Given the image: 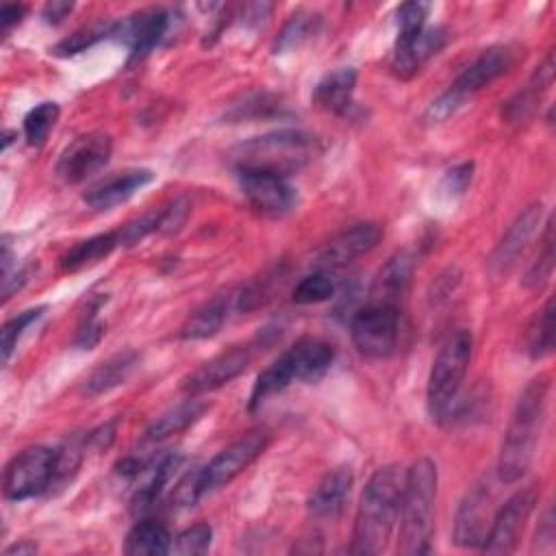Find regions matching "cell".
Returning <instances> with one entry per match:
<instances>
[{"label":"cell","instance_id":"7bdbcfd3","mask_svg":"<svg viewBox=\"0 0 556 556\" xmlns=\"http://www.w3.org/2000/svg\"><path fill=\"white\" fill-rule=\"evenodd\" d=\"M471 176H473V163L465 161L452 169L445 172L443 180H441V189L450 195V198H458L467 191V187L471 185Z\"/></svg>","mask_w":556,"mask_h":556},{"label":"cell","instance_id":"ffe728a7","mask_svg":"<svg viewBox=\"0 0 556 556\" xmlns=\"http://www.w3.org/2000/svg\"><path fill=\"white\" fill-rule=\"evenodd\" d=\"M445 39H447L445 28L426 26L413 41L404 46H395L391 70L400 78H410L424 67V63H428L445 46Z\"/></svg>","mask_w":556,"mask_h":556},{"label":"cell","instance_id":"b9f144b4","mask_svg":"<svg viewBox=\"0 0 556 556\" xmlns=\"http://www.w3.org/2000/svg\"><path fill=\"white\" fill-rule=\"evenodd\" d=\"M104 300H106V298H104ZM104 300L100 298L91 308H87V315H85V319H83L80 326H78V332H76L74 343L80 345L83 350H91L93 345H98L100 339H102V334H104V324L96 319V313H98V308H100V304H102Z\"/></svg>","mask_w":556,"mask_h":556},{"label":"cell","instance_id":"74e56055","mask_svg":"<svg viewBox=\"0 0 556 556\" xmlns=\"http://www.w3.org/2000/svg\"><path fill=\"white\" fill-rule=\"evenodd\" d=\"M106 35H111V26H89V28H80L76 33H72L70 37L61 39L54 48H52V54L56 56H72V54H78L87 48H91L93 43H98L100 39H104Z\"/></svg>","mask_w":556,"mask_h":556},{"label":"cell","instance_id":"cb8c5ba5","mask_svg":"<svg viewBox=\"0 0 556 556\" xmlns=\"http://www.w3.org/2000/svg\"><path fill=\"white\" fill-rule=\"evenodd\" d=\"M139 365V352L135 350H124L113 354L111 358H106L104 363H100L83 382V395L87 397H96L102 393H109L111 389L124 384L130 374L135 371V367Z\"/></svg>","mask_w":556,"mask_h":556},{"label":"cell","instance_id":"f6af8a7d","mask_svg":"<svg viewBox=\"0 0 556 556\" xmlns=\"http://www.w3.org/2000/svg\"><path fill=\"white\" fill-rule=\"evenodd\" d=\"M74 4L72 2H65V0H52L43 7V17L48 24H59L63 22L70 13H72Z\"/></svg>","mask_w":556,"mask_h":556},{"label":"cell","instance_id":"277c9868","mask_svg":"<svg viewBox=\"0 0 556 556\" xmlns=\"http://www.w3.org/2000/svg\"><path fill=\"white\" fill-rule=\"evenodd\" d=\"M473 354V337L469 330H456L441 345L430 376H428V413L434 421H447L454 415L458 391L469 369V361Z\"/></svg>","mask_w":556,"mask_h":556},{"label":"cell","instance_id":"4fadbf2b","mask_svg":"<svg viewBox=\"0 0 556 556\" xmlns=\"http://www.w3.org/2000/svg\"><path fill=\"white\" fill-rule=\"evenodd\" d=\"M491 489L486 480L476 482L463 497L456 521H454V543L460 547H482L486 532L491 528Z\"/></svg>","mask_w":556,"mask_h":556},{"label":"cell","instance_id":"bcb514c9","mask_svg":"<svg viewBox=\"0 0 556 556\" xmlns=\"http://www.w3.org/2000/svg\"><path fill=\"white\" fill-rule=\"evenodd\" d=\"M554 534H556V532H554V515H552V508H547L545 515H543V519H541V523H539V530H536V545H539L541 549L552 547Z\"/></svg>","mask_w":556,"mask_h":556},{"label":"cell","instance_id":"1f68e13d","mask_svg":"<svg viewBox=\"0 0 556 556\" xmlns=\"http://www.w3.org/2000/svg\"><path fill=\"white\" fill-rule=\"evenodd\" d=\"M291 382H293L291 371H289L287 363L282 361V356H278L269 367H265L258 374V378H256V382H254V387L250 391V402H248L250 410H256L267 397L285 391Z\"/></svg>","mask_w":556,"mask_h":556},{"label":"cell","instance_id":"8992f818","mask_svg":"<svg viewBox=\"0 0 556 556\" xmlns=\"http://www.w3.org/2000/svg\"><path fill=\"white\" fill-rule=\"evenodd\" d=\"M56 450L33 445L22 450L4 469L2 493L9 502H24L41 495L54 484Z\"/></svg>","mask_w":556,"mask_h":556},{"label":"cell","instance_id":"8fae6325","mask_svg":"<svg viewBox=\"0 0 556 556\" xmlns=\"http://www.w3.org/2000/svg\"><path fill=\"white\" fill-rule=\"evenodd\" d=\"M521 48L515 43H502L484 50L469 67L463 70V74L447 87V91L465 104L471 96L495 83L500 76H504L521 56Z\"/></svg>","mask_w":556,"mask_h":556},{"label":"cell","instance_id":"d590c367","mask_svg":"<svg viewBox=\"0 0 556 556\" xmlns=\"http://www.w3.org/2000/svg\"><path fill=\"white\" fill-rule=\"evenodd\" d=\"M430 4L426 2H406L397 9V41L395 46H404L413 41L424 28L428 20Z\"/></svg>","mask_w":556,"mask_h":556},{"label":"cell","instance_id":"7dc6e473","mask_svg":"<svg viewBox=\"0 0 556 556\" xmlns=\"http://www.w3.org/2000/svg\"><path fill=\"white\" fill-rule=\"evenodd\" d=\"M35 552H37V543H33V541H28V539L4 547V554H7V556H24V554H35Z\"/></svg>","mask_w":556,"mask_h":556},{"label":"cell","instance_id":"2e32d148","mask_svg":"<svg viewBox=\"0 0 556 556\" xmlns=\"http://www.w3.org/2000/svg\"><path fill=\"white\" fill-rule=\"evenodd\" d=\"M169 17L163 9L139 11L117 24H111V37H117L128 43L130 61L143 59L167 33Z\"/></svg>","mask_w":556,"mask_h":556},{"label":"cell","instance_id":"83f0119b","mask_svg":"<svg viewBox=\"0 0 556 556\" xmlns=\"http://www.w3.org/2000/svg\"><path fill=\"white\" fill-rule=\"evenodd\" d=\"M208 404L202 402L198 395L180 402L178 406L165 410L161 417H156L150 428L146 430V439L148 441H163L167 437H174L182 430H187L189 426H193L204 413H206Z\"/></svg>","mask_w":556,"mask_h":556},{"label":"cell","instance_id":"7a4b0ae2","mask_svg":"<svg viewBox=\"0 0 556 556\" xmlns=\"http://www.w3.org/2000/svg\"><path fill=\"white\" fill-rule=\"evenodd\" d=\"M547 393H549L547 374H539L521 391L500 447V458H497L500 482L515 484L530 469L536 441L541 434V426L545 419Z\"/></svg>","mask_w":556,"mask_h":556},{"label":"cell","instance_id":"f546056e","mask_svg":"<svg viewBox=\"0 0 556 556\" xmlns=\"http://www.w3.org/2000/svg\"><path fill=\"white\" fill-rule=\"evenodd\" d=\"M180 467V456L178 454H167L163 456L156 467L152 469L148 482L143 486H139V491L132 497V508L135 510H148L165 491V486L169 484V480L174 478L176 469Z\"/></svg>","mask_w":556,"mask_h":556},{"label":"cell","instance_id":"3957f363","mask_svg":"<svg viewBox=\"0 0 556 556\" xmlns=\"http://www.w3.org/2000/svg\"><path fill=\"white\" fill-rule=\"evenodd\" d=\"M437 465L428 456L417 458L404 476L400 500V536L397 552L404 556H419L430 552L434 532V504H437Z\"/></svg>","mask_w":556,"mask_h":556},{"label":"cell","instance_id":"836d02e7","mask_svg":"<svg viewBox=\"0 0 556 556\" xmlns=\"http://www.w3.org/2000/svg\"><path fill=\"white\" fill-rule=\"evenodd\" d=\"M337 293V278L330 269H317L302 278L293 289L295 304H319Z\"/></svg>","mask_w":556,"mask_h":556},{"label":"cell","instance_id":"5bb4252c","mask_svg":"<svg viewBox=\"0 0 556 556\" xmlns=\"http://www.w3.org/2000/svg\"><path fill=\"white\" fill-rule=\"evenodd\" d=\"M541 217H543V204L532 202L513 219V224L508 226V230L504 232L502 241L495 245L489 258L491 274L504 276L519 263V258L523 256L526 248L530 245L532 237L541 226Z\"/></svg>","mask_w":556,"mask_h":556},{"label":"cell","instance_id":"7c38bea8","mask_svg":"<svg viewBox=\"0 0 556 556\" xmlns=\"http://www.w3.org/2000/svg\"><path fill=\"white\" fill-rule=\"evenodd\" d=\"M113 141L106 132H87L76 137L56 161V174L67 185H78L98 174L111 159Z\"/></svg>","mask_w":556,"mask_h":556},{"label":"cell","instance_id":"603a6c76","mask_svg":"<svg viewBox=\"0 0 556 556\" xmlns=\"http://www.w3.org/2000/svg\"><path fill=\"white\" fill-rule=\"evenodd\" d=\"M413 269H415V256L408 252H400L393 258H389L374 280L371 302L391 304L400 308V300L404 298L410 285Z\"/></svg>","mask_w":556,"mask_h":556},{"label":"cell","instance_id":"f35d334b","mask_svg":"<svg viewBox=\"0 0 556 556\" xmlns=\"http://www.w3.org/2000/svg\"><path fill=\"white\" fill-rule=\"evenodd\" d=\"M43 311H46V306H37V308L22 311V313H17L15 317H11V319L2 326V361H4V363L11 358V354H13L15 345H17V341H20V337L24 334V330H26L30 324H35V321L41 317Z\"/></svg>","mask_w":556,"mask_h":556},{"label":"cell","instance_id":"30bf717a","mask_svg":"<svg viewBox=\"0 0 556 556\" xmlns=\"http://www.w3.org/2000/svg\"><path fill=\"white\" fill-rule=\"evenodd\" d=\"M269 434L265 430H250L228 447H224L206 467L200 469V486L202 493L215 491L232 482L239 473H243L267 447Z\"/></svg>","mask_w":556,"mask_h":556},{"label":"cell","instance_id":"8d00e7d4","mask_svg":"<svg viewBox=\"0 0 556 556\" xmlns=\"http://www.w3.org/2000/svg\"><path fill=\"white\" fill-rule=\"evenodd\" d=\"M211 539H213V530L208 523H193L172 539L169 554H178V556L204 554L211 545Z\"/></svg>","mask_w":556,"mask_h":556},{"label":"cell","instance_id":"ab89813d","mask_svg":"<svg viewBox=\"0 0 556 556\" xmlns=\"http://www.w3.org/2000/svg\"><path fill=\"white\" fill-rule=\"evenodd\" d=\"M315 15H304V13H298V15H291V20L285 24L282 33L278 35V41H276V52H285V50H291L295 46H300L313 30H315V20H311Z\"/></svg>","mask_w":556,"mask_h":556},{"label":"cell","instance_id":"4dcf8cb0","mask_svg":"<svg viewBox=\"0 0 556 556\" xmlns=\"http://www.w3.org/2000/svg\"><path fill=\"white\" fill-rule=\"evenodd\" d=\"M526 350L534 361H541L554 352V300L552 298L534 315L528 328Z\"/></svg>","mask_w":556,"mask_h":556},{"label":"cell","instance_id":"4316f807","mask_svg":"<svg viewBox=\"0 0 556 556\" xmlns=\"http://www.w3.org/2000/svg\"><path fill=\"white\" fill-rule=\"evenodd\" d=\"M119 245L122 243H119L117 230H109V232H100V235H93L89 239H83L63 254L61 269L74 274V271H80L85 267H91V265L104 261Z\"/></svg>","mask_w":556,"mask_h":556},{"label":"cell","instance_id":"44dd1931","mask_svg":"<svg viewBox=\"0 0 556 556\" xmlns=\"http://www.w3.org/2000/svg\"><path fill=\"white\" fill-rule=\"evenodd\" d=\"M554 83V54L549 52L545 61L534 70V74L528 78L523 89H519L502 109V117L508 124H519L526 122L528 117L534 115L543 93L552 87Z\"/></svg>","mask_w":556,"mask_h":556},{"label":"cell","instance_id":"7402d4cb","mask_svg":"<svg viewBox=\"0 0 556 556\" xmlns=\"http://www.w3.org/2000/svg\"><path fill=\"white\" fill-rule=\"evenodd\" d=\"M354 484V476L350 467H337L324 476L313 495L308 497V513L315 519H334L341 515L350 491Z\"/></svg>","mask_w":556,"mask_h":556},{"label":"cell","instance_id":"e575fe53","mask_svg":"<svg viewBox=\"0 0 556 556\" xmlns=\"http://www.w3.org/2000/svg\"><path fill=\"white\" fill-rule=\"evenodd\" d=\"M59 119V104L56 102H39L30 109L24 117V137L28 146L41 148Z\"/></svg>","mask_w":556,"mask_h":556},{"label":"cell","instance_id":"ba28073f","mask_svg":"<svg viewBox=\"0 0 556 556\" xmlns=\"http://www.w3.org/2000/svg\"><path fill=\"white\" fill-rule=\"evenodd\" d=\"M536 502H539L536 484L523 486L515 495H510L500 506V510L493 515L491 528H489L486 539H484L480 549L486 552V554H510V552H515L521 536H523L528 519L534 513Z\"/></svg>","mask_w":556,"mask_h":556},{"label":"cell","instance_id":"60d3db41","mask_svg":"<svg viewBox=\"0 0 556 556\" xmlns=\"http://www.w3.org/2000/svg\"><path fill=\"white\" fill-rule=\"evenodd\" d=\"M159 230H161V211H152V213H146V215L124 224L122 228H117V235H119L122 245H135L141 239H146L148 235L159 232Z\"/></svg>","mask_w":556,"mask_h":556},{"label":"cell","instance_id":"ac0fdd59","mask_svg":"<svg viewBox=\"0 0 556 556\" xmlns=\"http://www.w3.org/2000/svg\"><path fill=\"white\" fill-rule=\"evenodd\" d=\"M152 180H154V174L146 167L115 172L113 176H106L104 180L89 187L87 193L83 195V200L87 206H91L96 211H109V208L130 200L139 189H143Z\"/></svg>","mask_w":556,"mask_h":556},{"label":"cell","instance_id":"e0dca14e","mask_svg":"<svg viewBox=\"0 0 556 556\" xmlns=\"http://www.w3.org/2000/svg\"><path fill=\"white\" fill-rule=\"evenodd\" d=\"M382 237V228L374 222L354 224L345 230H341L319 254V267L321 269H337L354 263L363 254L371 252Z\"/></svg>","mask_w":556,"mask_h":556},{"label":"cell","instance_id":"ee69618b","mask_svg":"<svg viewBox=\"0 0 556 556\" xmlns=\"http://www.w3.org/2000/svg\"><path fill=\"white\" fill-rule=\"evenodd\" d=\"M26 13V7L24 4H2L0 9V28H2V35H7L15 24L22 22Z\"/></svg>","mask_w":556,"mask_h":556},{"label":"cell","instance_id":"d6a6232c","mask_svg":"<svg viewBox=\"0 0 556 556\" xmlns=\"http://www.w3.org/2000/svg\"><path fill=\"white\" fill-rule=\"evenodd\" d=\"M552 271H554V219L549 217L545 224V232L541 237V250L530 263V267L526 269L521 285L526 289H541L552 276Z\"/></svg>","mask_w":556,"mask_h":556},{"label":"cell","instance_id":"5b68a950","mask_svg":"<svg viewBox=\"0 0 556 556\" xmlns=\"http://www.w3.org/2000/svg\"><path fill=\"white\" fill-rule=\"evenodd\" d=\"M315 137L302 130H276L248 139L232 150L235 169L254 167L287 176L300 169L315 154Z\"/></svg>","mask_w":556,"mask_h":556},{"label":"cell","instance_id":"f1b7e54d","mask_svg":"<svg viewBox=\"0 0 556 556\" xmlns=\"http://www.w3.org/2000/svg\"><path fill=\"white\" fill-rule=\"evenodd\" d=\"M172 534L169 530L154 519L137 521L124 543V552L130 556H161L169 554Z\"/></svg>","mask_w":556,"mask_h":556},{"label":"cell","instance_id":"6da1fadb","mask_svg":"<svg viewBox=\"0 0 556 556\" xmlns=\"http://www.w3.org/2000/svg\"><path fill=\"white\" fill-rule=\"evenodd\" d=\"M404 476L400 465H384L374 471L354 517L352 554H380L387 547L400 515Z\"/></svg>","mask_w":556,"mask_h":556},{"label":"cell","instance_id":"484cf974","mask_svg":"<svg viewBox=\"0 0 556 556\" xmlns=\"http://www.w3.org/2000/svg\"><path fill=\"white\" fill-rule=\"evenodd\" d=\"M232 293H219L215 298H211L208 302H204L200 308H195L187 321L180 328V337L185 341H200V339H208L213 334L219 332V328L224 326V321L228 319V311L232 304Z\"/></svg>","mask_w":556,"mask_h":556},{"label":"cell","instance_id":"52a82bcc","mask_svg":"<svg viewBox=\"0 0 556 556\" xmlns=\"http://www.w3.org/2000/svg\"><path fill=\"white\" fill-rule=\"evenodd\" d=\"M350 337L356 352L365 358L380 361L391 356L400 339V308L369 302L352 317Z\"/></svg>","mask_w":556,"mask_h":556},{"label":"cell","instance_id":"9a60e30c","mask_svg":"<svg viewBox=\"0 0 556 556\" xmlns=\"http://www.w3.org/2000/svg\"><path fill=\"white\" fill-rule=\"evenodd\" d=\"M252 361V352L245 345L230 348L206 363H202L198 369H193L185 380H182V391L189 395H202L208 391H215L237 376H241Z\"/></svg>","mask_w":556,"mask_h":556},{"label":"cell","instance_id":"d4e9b609","mask_svg":"<svg viewBox=\"0 0 556 556\" xmlns=\"http://www.w3.org/2000/svg\"><path fill=\"white\" fill-rule=\"evenodd\" d=\"M354 87H356V70L339 67L317 83L313 91V102L328 113L345 115L354 104L352 100Z\"/></svg>","mask_w":556,"mask_h":556},{"label":"cell","instance_id":"9c48e42d","mask_svg":"<svg viewBox=\"0 0 556 556\" xmlns=\"http://www.w3.org/2000/svg\"><path fill=\"white\" fill-rule=\"evenodd\" d=\"M237 178L248 204L261 215L282 217L295 206L298 193L282 174L269 169L237 167Z\"/></svg>","mask_w":556,"mask_h":556},{"label":"cell","instance_id":"d6986e66","mask_svg":"<svg viewBox=\"0 0 556 556\" xmlns=\"http://www.w3.org/2000/svg\"><path fill=\"white\" fill-rule=\"evenodd\" d=\"M287 363L291 378L300 382H317L332 365L334 348L317 337H304L280 354Z\"/></svg>","mask_w":556,"mask_h":556}]
</instances>
